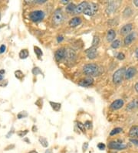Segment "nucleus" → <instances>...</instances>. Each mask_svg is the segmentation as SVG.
I'll return each instance as SVG.
<instances>
[{"instance_id":"obj_1","label":"nucleus","mask_w":138,"mask_h":153,"mask_svg":"<svg viewBox=\"0 0 138 153\" xmlns=\"http://www.w3.org/2000/svg\"><path fill=\"white\" fill-rule=\"evenodd\" d=\"M99 67L96 64H89L84 66L83 71L88 76H97L99 74Z\"/></svg>"},{"instance_id":"obj_2","label":"nucleus","mask_w":138,"mask_h":153,"mask_svg":"<svg viewBox=\"0 0 138 153\" xmlns=\"http://www.w3.org/2000/svg\"><path fill=\"white\" fill-rule=\"evenodd\" d=\"M125 72H126V70H125L124 67L118 69L113 75V81H114V83L116 84H119L121 83L122 81H123L124 76H125Z\"/></svg>"},{"instance_id":"obj_3","label":"nucleus","mask_w":138,"mask_h":153,"mask_svg":"<svg viewBox=\"0 0 138 153\" xmlns=\"http://www.w3.org/2000/svg\"><path fill=\"white\" fill-rule=\"evenodd\" d=\"M29 16L30 20L37 23V22L42 20L45 18V13L42 10H35L29 13Z\"/></svg>"},{"instance_id":"obj_4","label":"nucleus","mask_w":138,"mask_h":153,"mask_svg":"<svg viewBox=\"0 0 138 153\" xmlns=\"http://www.w3.org/2000/svg\"><path fill=\"white\" fill-rule=\"evenodd\" d=\"M98 5L95 4V3H91V4H88L87 8L84 9V13L85 15H87V16H92L95 14L96 12L98 11Z\"/></svg>"},{"instance_id":"obj_5","label":"nucleus","mask_w":138,"mask_h":153,"mask_svg":"<svg viewBox=\"0 0 138 153\" xmlns=\"http://www.w3.org/2000/svg\"><path fill=\"white\" fill-rule=\"evenodd\" d=\"M63 14L61 13V10H56L53 15V23H55V25H58L60 23H62V21H63Z\"/></svg>"},{"instance_id":"obj_6","label":"nucleus","mask_w":138,"mask_h":153,"mask_svg":"<svg viewBox=\"0 0 138 153\" xmlns=\"http://www.w3.org/2000/svg\"><path fill=\"white\" fill-rule=\"evenodd\" d=\"M108 147L110 149H115V150H124L127 148V145L123 143H119L115 141H112L108 144Z\"/></svg>"},{"instance_id":"obj_7","label":"nucleus","mask_w":138,"mask_h":153,"mask_svg":"<svg viewBox=\"0 0 138 153\" xmlns=\"http://www.w3.org/2000/svg\"><path fill=\"white\" fill-rule=\"evenodd\" d=\"M65 54H66V50H65V48H60L57 51L55 52V59L57 61H60L63 59L64 57H65Z\"/></svg>"},{"instance_id":"obj_8","label":"nucleus","mask_w":138,"mask_h":153,"mask_svg":"<svg viewBox=\"0 0 138 153\" xmlns=\"http://www.w3.org/2000/svg\"><path fill=\"white\" fill-rule=\"evenodd\" d=\"M87 6H88V3L87 2H82L78 6H76V9H75V12H74V14H80L82 12L84 13V11L87 8Z\"/></svg>"},{"instance_id":"obj_9","label":"nucleus","mask_w":138,"mask_h":153,"mask_svg":"<svg viewBox=\"0 0 138 153\" xmlns=\"http://www.w3.org/2000/svg\"><path fill=\"white\" fill-rule=\"evenodd\" d=\"M124 104V101L122 99H118L114 101L113 103L111 104V108L112 110H118L121 108Z\"/></svg>"},{"instance_id":"obj_10","label":"nucleus","mask_w":138,"mask_h":153,"mask_svg":"<svg viewBox=\"0 0 138 153\" xmlns=\"http://www.w3.org/2000/svg\"><path fill=\"white\" fill-rule=\"evenodd\" d=\"M94 83V79L92 77H87L86 79H84V80H81V81H79L78 85L81 86V87H90L91 85L93 84Z\"/></svg>"},{"instance_id":"obj_11","label":"nucleus","mask_w":138,"mask_h":153,"mask_svg":"<svg viewBox=\"0 0 138 153\" xmlns=\"http://www.w3.org/2000/svg\"><path fill=\"white\" fill-rule=\"evenodd\" d=\"M137 74V70L135 67H129L125 72V78L126 79H130L132 78L133 76H134Z\"/></svg>"},{"instance_id":"obj_12","label":"nucleus","mask_w":138,"mask_h":153,"mask_svg":"<svg viewBox=\"0 0 138 153\" xmlns=\"http://www.w3.org/2000/svg\"><path fill=\"white\" fill-rule=\"evenodd\" d=\"M86 53H87V57L91 60H93L97 56V48L91 47L90 49L86 50Z\"/></svg>"},{"instance_id":"obj_13","label":"nucleus","mask_w":138,"mask_h":153,"mask_svg":"<svg viewBox=\"0 0 138 153\" xmlns=\"http://www.w3.org/2000/svg\"><path fill=\"white\" fill-rule=\"evenodd\" d=\"M132 24H130V23L127 24V25L124 26L121 28V29H120V34H122V35H126V34L130 33V32L132 30Z\"/></svg>"},{"instance_id":"obj_14","label":"nucleus","mask_w":138,"mask_h":153,"mask_svg":"<svg viewBox=\"0 0 138 153\" xmlns=\"http://www.w3.org/2000/svg\"><path fill=\"white\" fill-rule=\"evenodd\" d=\"M81 23V19L80 17H74L69 21V26L71 27H76Z\"/></svg>"},{"instance_id":"obj_15","label":"nucleus","mask_w":138,"mask_h":153,"mask_svg":"<svg viewBox=\"0 0 138 153\" xmlns=\"http://www.w3.org/2000/svg\"><path fill=\"white\" fill-rule=\"evenodd\" d=\"M129 136L130 138H138V126L135 125V126L131 127L129 132Z\"/></svg>"},{"instance_id":"obj_16","label":"nucleus","mask_w":138,"mask_h":153,"mask_svg":"<svg viewBox=\"0 0 138 153\" xmlns=\"http://www.w3.org/2000/svg\"><path fill=\"white\" fill-rule=\"evenodd\" d=\"M138 108V100L134 99L133 100L132 102H130V103L128 104L127 106V110L128 111H130V110L136 109Z\"/></svg>"},{"instance_id":"obj_17","label":"nucleus","mask_w":138,"mask_h":153,"mask_svg":"<svg viewBox=\"0 0 138 153\" xmlns=\"http://www.w3.org/2000/svg\"><path fill=\"white\" fill-rule=\"evenodd\" d=\"M116 37V33L114 29H109L107 34V39L108 42L114 41V39Z\"/></svg>"},{"instance_id":"obj_18","label":"nucleus","mask_w":138,"mask_h":153,"mask_svg":"<svg viewBox=\"0 0 138 153\" xmlns=\"http://www.w3.org/2000/svg\"><path fill=\"white\" fill-rule=\"evenodd\" d=\"M134 36H135V34H134V33L128 34L126 37L124 38V44H125V45H130V44L133 42V40L134 39Z\"/></svg>"},{"instance_id":"obj_19","label":"nucleus","mask_w":138,"mask_h":153,"mask_svg":"<svg viewBox=\"0 0 138 153\" xmlns=\"http://www.w3.org/2000/svg\"><path fill=\"white\" fill-rule=\"evenodd\" d=\"M75 56V52L71 49H68L66 50V54H65V57L67 58L68 60H71L74 59Z\"/></svg>"},{"instance_id":"obj_20","label":"nucleus","mask_w":138,"mask_h":153,"mask_svg":"<svg viewBox=\"0 0 138 153\" xmlns=\"http://www.w3.org/2000/svg\"><path fill=\"white\" fill-rule=\"evenodd\" d=\"M115 10H116V3H114V2H111V3L108 5V8H107V9H106V12L108 13V14H111V13H114Z\"/></svg>"},{"instance_id":"obj_21","label":"nucleus","mask_w":138,"mask_h":153,"mask_svg":"<svg viewBox=\"0 0 138 153\" xmlns=\"http://www.w3.org/2000/svg\"><path fill=\"white\" fill-rule=\"evenodd\" d=\"M50 105L51 106V108L52 109L55 111V112H58L60 111L61 109V104L60 103H57V102H50Z\"/></svg>"},{"instance_id":"obj_22","label":"nucleus","mask_w":138,"mask_h":153,"mask_svg":"<svg viewBox=\"0 0 138 153\" xmlns=\"http://www.w3.org/2000/svg\"><path fill=\"white\" fill-rule=\"evenodd\" d=\"M34 54H36V56H37V57H38V59H39V60H40L41 56H42V55H43V52L42 51V50H41L39 46H34Z\"/></svg>"},{"instance_id":"obj_23","label":"nucleus","mask_w":138,"mask_h":153,"mask_svg":"<svg viewBox=\"0 0 138 153\" xmlns=\"http://www.w3.org/2000/svg\"><path fill=\"white\" fill-rule=\"evenodd\" d=\"M29 50H26V49H24V50H22L19 53V57L21 59H25L29 56Z\"/></svg>"},{"instance_id":"obj_24","label":"nucleus","mask_w":138,"mask_h":153,"mask_svg":"<svg viewBox=\"0 0 138 153\" xmlns=\"http://www.w3.org/2000/svg\"><path fill=\"white\" fill-rule=\"evenodd\" d=\"M75 9H76V6L75 4H73V3H70V4H68L66 6V11L68 13H74Z\"/></svg>"},{"instance_id":"obj_25","label":"nucleus","mask_w":138,"mask_h":153,"mask_svg":"<svg viewBox=\"0 0 138 153\" xmlns=\"http://www.w3.org/2000/svg\"><path fill=\"white\" fill-rule=\"evenodd\" d=\"M39 140V142L41 143V145H42L43 147H45V148L48 147V145H49V142H48V141H47V139H45V138H44V137H40Z\"/></svg>"},{"instance_id":"obj_26","label":"nucleus","mask_w":138,"mask_h":153,"mask_svg":"<svg viewBox=\"0 0 138 153\" xmlns=\"http://www.w3.org/2000/svg\"><path fill=\"white\" fill-rule=\"evenodd\" d=\"M122 131H123V129H122L121 128H114L113 130L111 132V133H110V135H115V134H119V133L122 132Z\"/></svg>"},{"instance_id":"obj_27","label":"nucleus","mask_w":138,"mask_h":153,"mask_svg":"<svg viewBox=\"0 0 138 153\" xmlns=\"http://www.w3.org/2000/svg\"><path fill=\"white\" fill-rule=\"evenodd\" d=\"M15 76L16 77L17 79L18 80H22V79L24 77V74H23V73L21 71V70H16V71H15Z\"/></svg>"},{"instance_id":"obj_28","label":"nucleus","mask_w":138,"mask_h":153,"mask_svg":"<svg viewBox=\"0 0 138 153\" xmlns=\"http://www.w3.org/2000/svg\"><path fill=\"white\" fill-rule=\"evenodd\" d=\"M100 42V39L98 36H94L93 38V41H92V47H95L96 46H98Z\"/></svg>"},{"instance_id":"obj_29","label":"nucleus","mask_w":138,"mask_h":153,"mask_svg":"<svg viewBox=\"0 0 138 153\" xmlns=\"http://www.w3.org/2000/svg\"><path fill=\"white\" fill-rule=\"evenodd\" d=\"M120 41L119 39H115L114 41H113L111 44V47L114 48V49H117V48L120 47Z\"/></svg>"},{"instance_id":"obj_30","label":"nucleus","mask_w":138,"mask_h":153,"mask_svg":"<svg viewBox=\"0 0 138 153\" xmlns=\"http://www.w3.org/2000/svg\"><path fill=\"white\" fill-rule=\"evenodd\" d=\"M32 74L34 75H39L41 74H42V71L41 70V69L38 66H35L34 68L32 69Z\"/></svg>"},{"instance_id":"obj_31","label":"nucleus","mask_w":138,"mask_h":153,"mask_svg":"<svg viewBox=\"0 0 138 153\" xmlns=\"http://www.w3.org/2000/svg\"><path fill=\"white\" fill-rule=\"evenodd\" d=\"M77 126L79 128L80 130L81 131V132H85V127H84V124H83L82 123H81V122H77Z\"/></svg>"},{"instance_id":"obj_32","label":"nucleus","mask_w":138,"mask_h":153,"mask_svg":"<svg viewBox=\"0 0 138 153\" xmlns=\"http://www.w3.org/2000/svg\"><path fill=\"white\" fill-rule=\"evenodd\" d=\"M28 132H29V130H25V131H19V132H17V134H18V135L19 137H25V135H26L27 134H28Z\"/></svg>"},{"instance_id":"obj_33","label":"nucleus","mask_w":138,"mask_h":153,"mask_svg":"<svg viewBox=\"0 0 138 153\" xmlns=\"http://www.w3.org/2000/svg\"><path fill=\"white\" fill-rule=\"evenodd\" d=\"M28 116V114H27V112H20L19 114H18V119H21V118H25V117H27Z\"/></svg>"},{"instance_id":"obj_34","label":"nucleus","mask_w":138,"mask_h":153,"mask_svg":"<svg viewBox=\"0 0 138 153\" xmlns=\"http://www.w3.org/2000/svg\"><path fill=\"white\" fill-rule=\"evenodd\" d=\"M84 127H86V128H87V129H91V128H92V123L90 121H87V122H85V123H84Z\"/></svg>"},{"instance_id":"obj_35","label":"nucleus","mask_w":138,"mask_h":153,"mask_svg":"<svg viewBox=\"0 0 138 153\" xmlns=\"http://www.w3.org/2000/svg\"><path fill=\"white\" fill-rule=\"evenodd\" d=\"M117 58H118V60H124V58H125V55H124L123 53H119V54H118V56H117Z\"/></svg>"},{"instance_id":"obj_36","label":"nucleus","mask_w":138,"mask_h":153,"mask_svg":"<svg viewBox=\"0 0 138 153\" xmlns=\"http://www.w3.org/2000/svg\"><path fill=\"white\" fill-rule=\"evenodd\" d=\"M8 85V81L7 80H5V81H2L0 82V86L2 87H5L6 86H7Z\"/></svg>"},{"instance_id":"obj_37","label":"nucleus","mask_w":138,"mask_h":153,"mask_svg":"<svg viewBox=\"0 0 138 153\" xmlns=\"http://www.w3.org/2000/svg\"><path fill=\"white\" fill-rule=\"evenodd\" d=\"M6 45H4V44H2L1 46H0V54H3L5 51H6Z\"/></svg>"},{"instance_id":"obj_38","label":"nucleus","mask_w":138,"mask_h":153,"mask_svg":"<svg viewBox=\"0 0 138 153\" xmlns=\"http://www.w3.org/2000/svg\"><path fill=\"white\" fill-rule=\"evenodd\" d=\"M105 145L104 143H99L98 145V148L100 149V150H104L105 149Z\"/></svg>"},{"instance_id":"obj_39","label":"nucleus","mask_w":138,"mask_h":153,"mask_svg":"<svg viewBox=\"0 0 138 153\" xmlns=\"http://www.w3.org/2000/svg\"><path fill=\"white\" fill-rule=\"evenodd\" d=\"M88 148V143L87 142H84L83 145V147H82V149H83V152H86V150Z\"/></svg>"},{"instance_id":"obj_40","label":"nucleus","mask_w":138,"mask_h":153,"mask_svg":"<svg viewBox=\"0 0 138 153\" xmlns=\"http://www.w3.org/2000/svg\"><path fill=\"white\" fill-rule=\"evenodd\" d=\"M63 39H64V37L62 36H58V38H57L58 43H61Z\"/></svg>"},{"instance_id":"obj_41","label":"nucleus","mask_w":138,"mask_h":153,"mask_svg":"<svg viewBox=\"0 0 138 153\" xmlns=\"http://www.w3.org/2000/svg\"><path fill=\"white\" fill-rule=\"evenodd\" d=\"M130 142L134 144V145H136L138 146V140H136V139H130Z\"/></svg>"},{"instance_id":"obj_42","label":"nucleus","mask_w":138,"mask_h":153,"mask_svg":"<svg viewBox=\"0 0 138 153\" xmlns=\"http://www.w3.org/2000/svg\"><path fill=\"white\" fill-rule=\"evenodd\" d=\"M35 2L42 4V3H45V2H46V0H36V1H35Z\"/></svg>"},{"instance_id":"obj_43","label":"nucleus","mask_w":138,"mask_h":153,"mask_svg":"<svg viewBox=\"0 0 138 153\" xmlns=\"http://www.w3.org/2000/svg\"><path fill=\"white\" fill-rule=\"evenodd\" d=\"M61 3H63V4H68L69 2V1H68V0H61Z\"/></svg>"},{"instance_id":"obj_44","label":"nucleus","mask_w":138,"mask_h":153,"mask_svg":"<svg viewBox=\"0 0 138 153\" xmlns=\"http://www.w3.org/2000/svg\"><path fill=\"white\" fill-rule=\"evenodd\" d=\"M134 4L137 7H138V0H134Z\"/></svg>"},{"instance_id":"obj_45","label":"nucleus","mask_w":138,"mask_h":153,"mask_svg":"<svg viewBox=\"0 0 138 153\" xmlns=\"http://www.w3.org/2000/svg\"><path fill=\"white\" fill-rule=\"evenodd\" d=\"M134 88H135V90H136L137 92H138V83H137L136 84H135V87H134Z\"/></svg>"},{"instance_id":"obj_46","label":"nucleus","mask_w":138,"mask_h":153,"mask_svg":"<svg viewBox=\"0 0 138 153\" xmlns=\"http://www.w3.org/2000/svg\"><path fill=\"white\" fill-rule=\"evenodd\" d=\"M135 55H136L137 57L138 58V48L137 49H136V50H135Z\"/></svg>"},{"instance_id":"obj_47","label":"nucleus","mask_w":138,"mask_h":153,"mask_svg":"<svg viewBox=\"0 0 138 153\" xmlns=\"http://www.w3.org/2000/svg\"><path fill=\"white\" fill-rule=\"evenodd\" d=\"M32 130H33V132H36V131H37V127H35L34 125V126L32 127Z\"/></svg>"},{"instance_id":"obj_48","label":"nucleus","mask_w":138,"mask_h":153,"mask_svg":"<svg viewBox=\"0 0 138 153\" xmlns=\"http://www.w3.org/2000/svg\"><path fill=\"white\" fill-rule=\"evenodd\" d=\"M5 72H6V71H5V70H0V74L2 75V74H4Z\"/></svg>"},{"instance_id":"obj_49","label":"nucleus","mask_w":138,"mask_h":153,"mask_svg":"<svg viewBox=\"0 0 138 153\" xmlns=\"http://www.w3.org/2000/svg\"><path fill=\"white\" fill-rule=\"evenodd\" d=\"M45 153H52V152H51V150H50V149H48V150H46Z\"/></svg>"},{"instance_id":"obj_50","label":"nucleus","mask_w":138,"mask_h":153,"mask_svg":"<svg viewBox=\"0 0 138 153\" xmlns=\"http://www.w3.org/2000/svg\"><path fill=\"white\" fill-rule=\"evenodd\" d=\"M2 79H3V75L0 74V81H2Z\"/></svg>"},{"instance_id":"obj_51","label":"nucleus","mask_w":138,"mask_h":153,"mask_svg":"<svg viewBox=\"0 0 138 153\" xmlns=\"http://www.w3.org/2000/svg\"><path fill=\"white\" fill-rule=\"evenodd\" d=\"M29 153H38V152H37L36 151H34V150H33V151H31L30 152H29Z\"/></svg>"}]
</instances>
